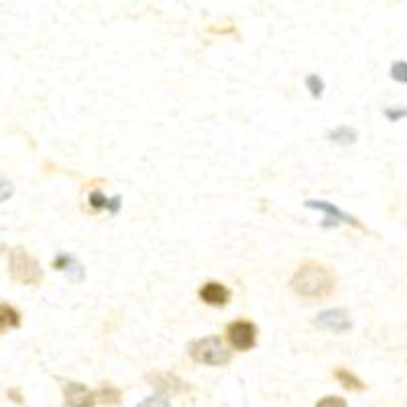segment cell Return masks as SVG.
<instances>
[{
    "label": "cell",
    "instance_id": "cell-21",
    "mask_svg": "<svg viewBox=\"0 0 407 407\" xmlns=\"http://www.w3.org/2000/svg\"><path fill=\"white\" fill-rule=\"evenodd\" d=\"M12 193H15V186L8 180H0V204L12 198Z\"/></svg>",
    "mask_w": 407,
    "mask_h": 407
},
{
    "label": "cell",
    "instance_id": "cell-2",
    "mask_svg": "<svg viewBox=\"0 0 407 407\" xmlns=\"http://www.w3.org/2000/svg\"><path fill=\"white\" fill-rule=\"evenodd\" d=\"M8 273L12 282L23 283V285H37L43 279L41 265L23 247H15L8 251Z\"/></svg>",
    "mask_w": 407,
    "mask_h": 407
},
{
    "label": "cell",
    "instance_id": "cell-13",
    "mask_svg": "<svg viewBox=\"0 0 407 407\" xmlns=\"http://www.w3.org/2000/svg\"><path fill=\"white\" fill-rule=\"evenodd\" d=\"M334 376H336V381L345 387V389H348V391H365V383L358 379V376L354 375V373H350L348 369H336L334 371Z\"/></svg>",
    "mask_w": 407,
    "mask_h": 407
},
{
    "label": "cell",
    "instance_id": "cell-12",
    "mask_svg": "<svg viewBox=\"0 0 407 407\" xmlns=\"http://www.w3.org/2000/svg\"><path fill=\"white\" fill-rule=\"evenodd\" d=\"M330 141H334V143H338V145H354L356 141H358V132H356V128H352V126H338V128H334V130H330L328 135H326Z\"/></svg>",
    "mask_w": 407,
    "mask_h": 407
},
{
    "label": "cell",
    "instance_id": "cell-6",
    "mask_svg": "<svg viewBox=\"0 0 407 407\" xmlns=\"http://www.w3.org/2000/svg\"><path fill=\"white\" fill-rule=\"evenodd\" d=\"M313 326L322 328V330H330L336 334H345L352 328V320L345 308H334V310H324L315 315Z\"/></svg>",
    "mask_w": 407,
    "mask_h": 407
},
{
    "label": "cell",
    "instance_id": "cell-14",
    "mask_svg": "<svg viewBox=\"0 0 407 407\" xmlns=\"http://www.w3.org/2000/svg\"><path fill=\"white\" fill-rule=\"evenodd\" d=\"M21 326V313L8 304H0V332Z\"/></svg>",
    "mask_w": 407,
    "mask_h": 407
},
{
    "label": "cell",
    "instance_id": "cell-10",
    "mask_svg": "<svg viewBox=\"0 0 407 407\" xmlns=\"http://www.w3.org/2000/svg\"><path fill=\"white\" fill-rule=\"evenodd\" d=\"M53 269H55V271H63V273H65L69 279H73V282H82L84 275H86L84 267H82L71 254H67V252H60V254L53 259Z\"/></svg>",
    "mask_w": 407,
    "mask_h": 407
},
{
    "label": "cell",
    "instance_id": "cell-15",
    "mask_svg": "<svg viewBox=\"0 0 407 407\" xmlns=\"http://www.w3.org/2000/svg\"><path fill=\"white\" fill-rule=\"evenodd\" d=\"M96 393V404H106V406H116L121 404V391L112 385H102Z\"/></svg>",
    "mask_w": 407,
    "mask_h": 407
},
{
    "label": "cell",
    "instance_id": "cell-9",
    "mask_svg": "<svg viewBox=\"0 0 407 407\" xmlns=\"http://www.w3.org/2000/svg\"><path fill=\"white\" fill-rule=\"evenodd\" d=\"M198 295H200V300H202L204 304L214 306V308H224V306L230 302V297H232L230 289H228L226 285H222L220 282L204 283V285L200 287Z\"/></svg>",
    "mask_w": 407,
    "mask_h": 407
},
{
    "label": "cell",
    "instance_id": "cell-18",
    "mask_svg": "<svg viewBox=\"0 0 407 407\" xmlns=\"http://www.w3.org/2000/svg\"><path fill=\"white\" fill-rule=\"evenodd\" d=\"M383 114L391 121V123H397L401 119H407V106H391V108H385Z\"/></svg>",
    "mask_w": 407,
    "mask_h": 407
},
{
    "label": "cell",
    "instance_id": "cell-19",
    "mask_svg": "<svg viewBox=\"0 0 407 407\" xmlns=\"http://www.w3.org/2000/svg\"><path fill=\"white\" fill-rule=\"evenodd\" d=\"M315 407H348V404H346V399L338 397V395H326L315 404Z\"/></svg>",
    "mask_w": 407,
    "mask_h": 407
},
{
    "label": "cell",
    "instance_id": "cell-7",
    "mask_svg": "<svg viewBox=\"0 0 407 407\" xmlns=\"http://www.w3.org/2000/svg\"><path fill=\"white\" fill-rule=\"evenodd\" d=\"M149 385L155 389L157 393H161L163 397L165 395H177V393H188L189 383L184 381L182 376L173 375V373H151L147 375Z\"/></svg>",
    "mask_w": 407,
    "mask_h": 407
},
{
    "label": "cell",
    "instance_id": "cell-22",
    "mask_svg": "<svg viewBox=\"0 0 407 407\" xmlns=\"http://www.w3.org/2000/svg\"><path fill=\"white\" fill-rule=\"evenodd\" d=\"M6 395H8V399H12V401H15V404H19V406H21V404H25V397L21 395V391H19V389H8V393H6Z\"/></svg>",
    "mask_w": 407,
    "mask_h": 407
},
{
    "label": "cell",
    "instance_id": "cell-20",
    "mask_svg": "<svg viewBox=\"0 0 407 407\" xmlns=\"http://www.w3.org/2000/svg\"><path fill=\"white\" fill-rule=\"evenodd\" d=\"M137 407H171V401L163 395H153V397H147L145 401H141Z\"/></svg>",
    "mask_w": 407,
    "mask_h": 407
},
{
    "label": "cell",
    "instance_id": "cell-16",
    "mask_svg": "<svg viewBox=\"0 0 407 407\" xmlns=\"http://www.w3.org/2000/svg\"><path fill=\"white\" fill-rule=\"evenodd\" d=\"M306 88L310 90V94H312V98H322V94H324V80L318 76V73H310L308 78H306Z\"/></svg>",
    "mask_w": 407,
    "mask_h": 407
},
{
    "label": "cell",
    "instance_id": "cell-17",
    "mask_svg": "<svg viewBox=\"0 0 407 407\" xmlns=\"http://www.w3.org/2000/svg\"><path fill=\"white\" fill-rule=\"evenodd\" d=\"M391 80L399 82V84H407V62H393L391 69H389Z\"/></svg>",
    "mask_w": 407,
    "mask_h": 407
},
{
    "label": "cell",
    "instance_id": "cell-11",
    "mask_svg": "<svg viewBox=\"0 0 407 407\" xmlns=\"http://www.w3.org/2000/svg\"><path fill=\"white\" fill-rule=\"evenodd\" d=\"M121 196H114V198H104V193L102 191H92L90 193V206L94 208V210H110L112 214H116L119 210H121Z\"/></svg>",
    "mask_w": 407,
    "mask_h": 407
},
{
    "label": "cell",
    "instance_id": "cell-8",
    "mask_svg": "<svg viewBox=\"0 0 407 407\" xmlns=\"http://www.w3.org/2000/svg\"><path fill=\"white\" fill-rule=\"evenodd\" d=\"M63 399L67 407H94L96 393L90 391L84 383L65 381L63 383Z\"/></svg>",
    "mask_w": 407,
    "mask_h": 407
},
{
    "label": "cell",
    "instance_id": "cell-3",
    "mask_svg": "<svg viewBox=\"0 0 407 407\" xmlns=\"http://www.w3.org/2000/svg\"><path fill=\"white\" fill-rule=\"evenodd\" d=\"M189 356L200 363V365H210V367H224L230 363L232 354L224 346L218 336H206L200 340H193L189 345Z\"/></svg>",
    "mask_w": 407,
    "mask_h": 407
},
{
    "label": "cell",
    "instance_id": "cell-4",
    "mask_svg": "<svg viewBox=\"0 0 407 407\" xmlns=\"http://www.w3.org/2000/svg\"><path fill=\"white\" fill-rule=\"evenodd\" d=\"M306 208H312V210H322L324 212V222L322 226L324 228H336L340 224H348L352 228H358V230H365V226L350 214L343 212L340 208H336L334 204L326 202V200H308L306 202Z\"/></svg>",
    "mask_w": 407,
    "mask_h": 407
},
{
    "label": "cell",
    "instance_id": "cell-1",
    "mask_svg": "<svg viewBox=\"0 0 407 407\" xmlns=\"http://www.w3.org/2000/svg\"><path fill=\"white\" fill-rule=\"evenodd\" d=\"M289 287L304 300H326L336 291V275L326 265L308 261L297 267Z\"/></svg>",
    "mask_w": 407,
    "mask_h": 407
},
{
    "label": "cell",
    "instance_id": "cell-5",
    "mask_svg": "<svg viewBox=\"0 0 407 407\" xmlns=\"http://www.w3.org/2000/svg\"><path fill=\"white\" fill-rule=\"evenodd\" d=\"M226 338L232 348L245 352L257 345V326L249 320H234L226 326Z\"/></svg>",
    "mask_w": 407,
    "mask_h": 407
}]
</instances>
